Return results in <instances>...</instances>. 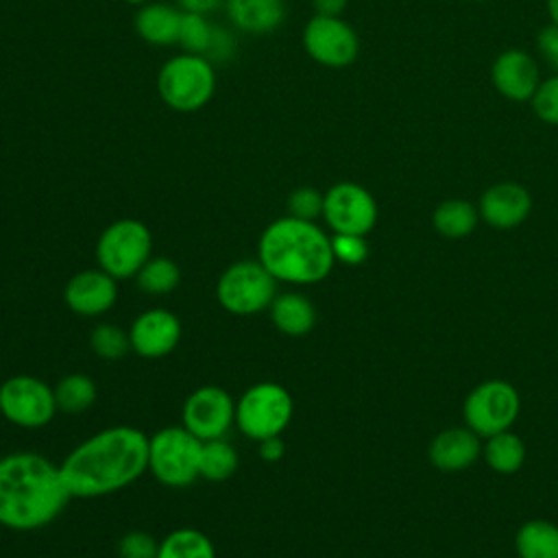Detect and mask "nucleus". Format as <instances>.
Instances as JSON below:
<instances>
[{
  "label": "nucleus",
  "instance_id": "nucleus-1",
  "mask_svg": "<svg viewBox=\"0 0 558 558\" xmlns=\"http://www.w3.org/2000/svg\"><path fill=\"white\" fill-rule=\"evenodd\" d=\"M72 497L92 499L131 486L148 471V436L131 425L96 432L59 464Z\"/></svg>",
  "mask_w": 558,
  "mask_h": 558
},
{
  "label": "nucleus",
  "instance_id": "nucleus-2",
  "mask_svg": "<svg viewBox=\"0 0 558 558\" xmlns=\"http://www.w3.org/2000/svg\"><path fill=\"white\" fill-rule=\"evenodd\" d=\"M72 499L59 464L35 451L0 458V525L33 532L52 523Z\"/></svg>",
  "mask_w": 558,
  "mask_h": 558
},
{
  "label": "nucleus",
  "instance_id": "nucleus-3",
  "mask_svg": "<svg viewBox=\"0 0 558 558\" xmlns=\"http://www.w3.org/2000/svg\"><path fill=\"white\" fill-rule=\"evenodd\" d=\"M257 259L283 283L310 286L323 281L333 268L331 238L312 220L283 216L259 235Z\"/></svg>",
  "mask_w": 558,
  "mask_h": 558
},
{
  "label": "nucleus",
  "instance_id": "nucleus-4",
  "mask_svg": "<svg viewBox=\"0 0 558 558\" xmlns=\"http://www.w3.org/2000/svg\"><path fill=\"white\" fill-rule=\"evenodd\" d=\"M216 89V70L201 54H177L157 74L159 98L174 111L190 113L203 109Z\"/></svg>",
  "mask_w": 558,
  "mask_h": 558
},
{
  "label": "nucleus",
  "instance_id": "nucleus-5",
  "mask_svg": "<svg viewBox=\"0 0 558 558\" xmlns=\"http://www.w3.org/2000/svg\"><path fill=\"white\" fill-rule=\"evenodd\" d=\"M292 414V395L277 381H257L235 401V427L255 442L281 436Z\"/></svg>",
  "mask_w": 558,
  "mask_h": 558
},
{
  "label": "nucleus",
  "instance_id": "nucleus-6",
  "mask_svg": "<svg viewBox=\"0 0 558 558\" xmlns=\"http://www.w3.org/2000/svg\"><path fill=\"white\" fill-rule=\"evenodd\" d=\"M201 447L203 440L183 425L161 427L148 438V471L168 488H185L201 477Z\"/></svg>",
  "mask_w": 558,
  "mask_h": 558
},
{
  "label": "nucleus",
  "instance_id": "nucleus-7",
  "mask_svg": "<svg viewBox=\"0 0 558 558\" xmlns=\"http://www.w3.org/2000/svg\"><path fill=\"white\" fill-rule=\"evenodd\" d=\"M150 229L135 218L111 222L96 242V262L113 279H131L153 257Z\"/></svg>",
  "mask_w": 558,
  "mask_h": 558
},
{
  "label": "nucleus",
  "instance_id": "nucleus-8",
  "mask_svg": "<svg viewBox=\"0 0 558 558\" xmlns=\"http://www.w3.org/2000/svg\"><path fill=\"white\" fill-rule=\"evenodd\" d=\"M277 296V279L259 259H240L222 270L216 283V299L222 310L235 316H253L270 307Z\"/></svg>",
  "mask_w": 558,
  "mask_h": 558
},
{
  "label": "nucleus",
  "instance_id": "nucleus-9",
  "mask_svg": "<svg viewBox=\"0 0 558 558\" xmlns=\"http://www.w3.org/2000/svg\"><path fill=\"white\" fill-rule=\"evenodd\" d=\"M54 390L35 375H13L0 384V414L24 429L46 427L57 414Z\"/></svg>",
  "mask_w": 558,
  "mask_h": 558
},
{
  "label": "nucleus",
  "instance_id": "nucleus-10",
  "mask_svg": "<svg viewBox=\"0 0 558 558\" xmlns=\"http://www.w3.org/2000/svg\"><path fill=\"white\" fill-rule=\"evenodd\" d=\"M519 392L501 379L480 384L464 401V421L477 436L506 432L519 414Z\"/></svg>",
  "mask_w": 558,
  "mask_h": 558
},
{
  "label": "nucleus",
  "instance_id": "nucleus-11",
  "mask_svg": "<svg viewBox=\"0 0 558 558\" xmlns=\"http://www.w3.org/2000/svg\"><path fill=\"white\" fill-rule=\"evenodd\" d=\"M183 427L198 440L225 438L235 423V401L220 386H201L183 401Z\"/></svg>",
  "mask_w": 558,
  "mask_h": 558
},
{
  "label": "nucleus",
  "instance_id": "nucleus-12",
  "mask_svg": "<svg viewBox=\"0 0 558 558\" xmlns=\"http://www.w3.org/2000/svg\"><path fill=\"white\" fill-rule=\"evenodd\" d=\"M323 218L333 233L366 235L377 220L375 198L357 183H336L325 192Z\"/></svg>",
  "mask_w": 558,
  "mask_h": 558
},
{
  "label": "nucleus",
  "instance_id": "nucleus-13",
  "mask_svg": "<svg viewBox=\"0 0 558 558\" xmlns=\"http://www.w3.org/2000/svg\"><path fill=\"white\" fill-rule=\"evenodd\" d=\"M303 46L307 54L329 68L349 65L357 57V35L340 17L316 15L303 31Z\"/></svg>",
  "mask_w": 558,
  "mask_h": 558
},
{
  "label": "nucleus",
  "instance_id": "nucleus-14",
  "mask_svg": "<svg viewBox=\"0 0 558 558\" xmlns=\"http://www.w3.org/2000/svg\"><path fill=\"white\" fill-rule=\"evenodd\" d=\"M181 320L163 307H153L135 316L129 327L131 351L146 360L170 355L181 340Z\"/></svg>",
  "mask_w": 558,
  "mask_h": 558
},
{
  "label": "nucleus",
  "instance_id": "nucleus-15",
  "mask_svg": "<svg viewBox=\"0 0 558 558\" xmlns=\"http://www.w3.org/2000/svg\"><path fill=\"white\" fill-rule=\"evenodd\" d=\"M63 301L78 316H102L118 301V279L107 275L102 268L81 270L68 279Z\"/></svg>",
  "mask_w": 558,
  "mask_h": 558
},
{
  "label": "nucleus",
  "instance_id": "nucleus-16",
  "mask_svg": "<svg viewBox=\"0 0 558 558\" xmlns=\"http://www.w3.org/2000/svg\"><path fill=\"white\" fill-rule=\"evenodd\" d=\"M179 44L183 46L185 52L201 54L209 61L229 59L235 50L233 37L225 28L214 26L201 13H183Z\"/></svg>",
  "mask_w": 558,
  "mask_h": 558
},
{
  "label": "nucleus",
  "instance_id": "nucleus-17",
  "mask_svg": "<svg viewBox=\"0 0 558 558\" xmlns=\"http://www.w3.org/2000/svg\"><path fill=\"white\" fill-rule=\"evenodd\" d=\"M532 201L530 194L517 185V183H499L484 192L480 201L482 218L497 227V229H510L525 220L530 214Z\"/></svg>",
  "mask_w": 558,
  "mask_h": 558
},
{
  "label": "nucleus",
  "instance_id": "nucleus-18",
  "mask_svg": "<svg viewBox=\"0 0 558 558\" xmlns=\"http://www.w3.org/2000/svg\"><path fill=\"white\" fill-rule=\"evenodd\" d=\"M493 81L504 96L512 100H525L538 89V70L530 54L521 50H508L495 61Z\"/></svg>",
  "mask_w": 558,
  "mask_h": 558
},
{
  "label": "nucleus",
  "instance_id": "nucleus-19",
  "mask_svg": "<svg viewBox=\"0 0 558 558\" xmlns=\"http://www.w3.org/2000/svg\"><path fill=\"white\" fill-rule=\"evenodd\" d=\"M482 451L480 438L473 429L451 427L440 432L429 445V460L442 471H462L471 466Z\"/></svg>",
  "mask_w": 558,
  "mask_h": 558
},
{
  "label": "nucleus",
  "instance_id": "nucleus-20",
  "mask_svg": "<svg viewBox=\"0 0 558 558\" xmlns=\"http://www.w3.org/2000/svg\"><path fill=\"white\" fill-rule=\"evenodd\" d=\"M225 7L235 28L248 35L272 33L286 15L283 0H227Z\"/></svg>",
  "mask_w": 558,
  "mask_h": 558
},
{
  "label": "nucleus",
  "instance_id": "nucleus-21",
  "mask_svg": "<svg viewBox=\"0 0 558 558\" xmlns=\"http://www.w3.org/2000/svg\"><path fill=\"white\" fill-rule=\"evenodd\" d=\"M181 20V9L163 2H146L135 15V31L144 41L153 46H170L179 44Z\"/></svg>",
  "mask_w": 558,
  "mask_h": 558
},
{
  "label": "nucleus",
  "instance_id": "nucleus-22",
  "mask_svg": "<svg viewBox=\"0 0 558 558\" xmlns=\"http://www.w3.org/2000/svg\"><path fill=\"white\" fill-rule=\"evenodd\" d=\"M270 323L283 336H305L316 325V310L312 301L301 292L277 294L268 307Z\"/></svg>",
  "mask_w": 558,
  "mask_h": 558
},
{
  "label": "nucleus",
  "instance_id": "nucleus-23",
  "mask_svg": "<svg viewBox=\"0 0 558 558\" xmlns=\"http://www.w3.org/2000/svg\"><path fill=\"white\" fill-rule=\"evenodd\" d=\"M52 390H54L57 410L72 416L87 412L98 397L96 381L85 373H70L61 377Z\"/></svg>",
  "mask_w": 558,
  "mask_h": 558
},
{
  "label": "nucleus",
  "instance_id": "nucleus-24",
  "mask_svg": "<svg viewBox=\"0 0 558 558\" xmlns=\"http://www.w3.org/2000/svg\"><path fill=\"white\" fill-rule=\"evenodd\" d=\"M514 545L521 558H558V527L549 521H527L519 527Z\"/></svg>",
  "mask_w": 558,
  "mask_h": 558
},
{
  "label": "nucleus",
  "instance_id": "nucleus-25",
  "mask_svg": "<svg viewBox=\"0 0 558 558\" xmlns=\"http://www.w3.org/2000/svg\"><path fill=\"white\" fill-rule=\"evenodd\" d=\"M157 558H216L214 543L196 527H179L159 543Z\"/></svg>",
  "mask_w": 558,
  "mask_h": 558
},
{
  "label": "nucleus",
  "instance_id": "nucleus-26",
  "mask_svg": "<svg viewBox=\"0 0 558 558\" xmlns=\"http://www.w3.org/2000/svg\"><path fill=\"white\" fill-rule=\"evenodd\" d=\"M238 471V451L225 438L205 440L201 447L198 475L207 482H225Z\"/></svg>",
  "mask_w": 558,
  "mask_h": 558
},
{
  "label": "nucleus",
  "instance_id": "nucleus-27",
  "mask_svg": "<svg viewBox=\"0 0 558 558\" xmlns=\"http://www.w3.org/2000/svg\"><path fill=\"white\" fill-rule=\"evenodd\" d=\"M484 458L493 471L514 473L521 469L525 460V445L517 434L506 429L488 436V442L484 447Z\"/></svg>",
  "mask_w": 558,
  "mask_h": 558
},
{
  "label": "nucleus",
  "instance_id": "nucleus-28",
  "mask_svg": "<svg viewBox=\"0 0 558 558\" xmlns=\"http://www.w3.org/2000/svg\"><path fill=\"white\" fill-rule=\"evenodd\" d=\"M135 281L144 294L163 296L179 286L181 270L170 257H150L135 275Z\"/></svg>",
  "mask_w": 558,
  "mask_h": 558
},
{
  "label": "nucleus",
  "instance_id": "nucleus-29",
  "mask_svg": "<svg viewBox=\"0 0 558 558\" xmlns=\"http://www.w3.org/2000/svg\"><path fill=\"white\" fill-rule=\"evenodd\" d=\"M477 214L466 201H445L434 211V227L445 238H464L475 229Z\"/></svg>",
  "mask_w": 558,
  "mask_h": 558
},
{
  "label": "nucleus",
  "instance_id": "nucleus-30",
  "mask_svg": "<svg viewBox=\"0 0 558 558\" xmlns=\"http://www.w3.org/2000/svg\"><path fill=\"white\" fill-rule=\"evenodd\" d=\"M89 349L100 360H107V362L122 360L131 351L129 331H124V329H120L118 325H111V323L96 325L89 333Z\"/></svg>",
  "mask_w": 558,
  "mask_h": 558
},
{
  "label": "nucleus",
  "instance_id": "nucleus-31",
  "mask_svg": "<svg viewBox=\"0 0 558 558\" xmlns=\"http://www.w3.org/2000/svg\"><path fill=\"white\" fill-rule=\"evenodd\" d=\"M323 203L325 194H320L316 187H296L288 196V216L314 222L318 216H323Z\"/></svg>",
  "mask_w": 558,
  "mask_h": 558
},
{
  "label": "nucleus",
  "instance_id": "nucleus-32",
  "mask_svg": "<svg viewBox=\"0 0 558 558\" xmlns=\"http://www.w3.org/2000/svg\"><path fill=\"white\" fill-rule=\"evenodd\" d=\"M331 251L336 262L357 266L366 259L368 255V244L364 235H353V233H336L331 238Z\"/></svg>",
  "mask_w": 558,
  "mask_h": 558
},
{
  "label": "nucleus",
  "instance_id": "nucleus-33",
  "mask_svg": "<svg viewBox=\"0 0 558 558\" xmlns=\"http://www.w3.org/2000/svg\"><path fill=\"white\" fill-rule=\"evenodd\" d=\"M159 543L142 530L126 532L118 543V556L120 558H157Z\"/></svg>",
  "mask_w": 558,
  "mask_h": 558
},
{
  "label": "nucleus",
  "instance_id": "nucleus-34",
  "mask_svg": "<svg viewBox=\"0 0 558 558\" xmlns=\"http://www.w3.org/2000/svg\"><path fill=\"white\" fill-rule=\"evenodd\" d=\"M534 111L541 116V120L549 124H558V76L545 81L534 92Z\"/></svg>",
  "mask_w": 558,
  "mask_h": 558
},
{
  "label": "nucleus",
  "instance_id": "nucleus-35",
  "mask_svg": "<svg viewBox=\"0 0 558 558\" xmlns=\"http://www.w3.org/2000/svg\"><path fill=\"white\" fill-rule=\"evenodd\" d=\"M538 46L545 54V59L558 70V26H547L541 35H538Z\"/></svg>",
  "mask_w": 558,
  "mask_h": 558
},
{
  "label": "nucleus",
  "instance_id": "nucleus-36",
  "mask_svg": "<svg viewBox=\"0 0 558 558\" xmlns=\"http://www.w3.org/2000/svg\"><path fill=\"white\" fill-rule=\"evenodd\" d=\"M259 445V458L264 460V462H279L281 458H283V453H286V445H283V440H281V436H272V438H266V440H259L257 442Z\"/></svg>",
  "mask_w": 558,
  "mask_h": 558
},
{
  "label": "nucleus",
  "instance_id": "nucleus-37",
  "mask_svg": "<svg viewBox=\"0 0 558 558\" xmlns=\"http://www.w3.org/2000/svg\"><path fill=\"white\" fill-rule=\"evenodd\" d=\"M222 0H177L179 9L183 13H201V15H207L211 11H216L220 7Z\"/></svg>",
  "mask_w": 558,
  "mask_h": 558
},
{
  "label": "nucleus",
  "instance_id": "nucleus-38",
  "mask_svg": "<svg viewBox=\"0 0 558 558\" xmlns=\"http://www.w3.org/2000/svg\"><path fill=\"white\" fill-rule=\"evenodd\" d=\"M314 7H316V15H329V17H338L344 7H347V0H314Z\"/></svg>",
  "mask_w": 558,
  "mask_h": 558
},
{
  "label": "nucleus",
  "instance_id": "nucleus-39",
  "mask_svg": "<svg viewBox=\"0 0 558 558\" xmlns=\"http://www.w3.org/2000/svg\"><path fill=\"white\" fill-rule=\"evenodd\" d=\"M549 15H551L554 24L558 26V0H549Z\"/></svg>",
  "mask_w": 558,
  "mask_h": 558
},
{
  "label": "nucleus",
  "instance_id": "nucleus-40",
  "mask_svg": "<svg viewBox=\"0 0 558 558\" xmlns=\"http://www.w3.org/2000/svg\"><path fill=\"white\" fill-rule=\"evenodd\" d=\"M124 2H129V4H137V7H142V4H146L148 0H124Z\"/></svg>",
  "mask_w": 558,
  "mask_h": 558
}]
</instances>
